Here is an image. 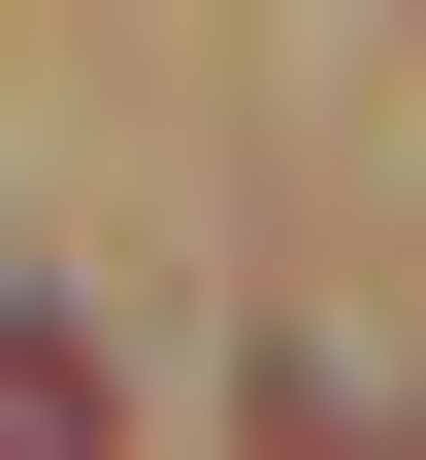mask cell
<instances>
[{
	"mask_svg": "<svg viewBox=\"0 0 426 460\" xmlns=\"http://www.w3.org/2000/svg\"><path fill=\"white\" fill-rule=\"evenodd\" d=\"M99 428H132V394H99V362H66V329L0 296V460H99Z\"/></svg>",
	"mask_w": 426,
	"mask_h": 460,
	"instance_id": "1",
	"label": "cell"
}]
</instances>
